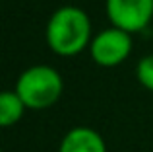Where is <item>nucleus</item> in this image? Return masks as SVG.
Segmentation results:
<instances>
[{"instance_id":"nucleus-1","label":"nucleus","mask_w":153,"mask_h":152,"mask_svg":"<svg viewBox=\"0 0 153 152\" xmlns=\"http://www.w3.org/2000/svg\"><path fill=\"white\" fill-rule=\"evenodd\" d=\"M47 45L58 57H76L82 51L89 49L93 35H91V20L82 8L62 6L54 10L45 29Z\"/></svg>"},{"instance_id":"nucleus-2","label":"nucleus","mask_w":153,"mask_h":152,"mask_svg":"<svg viewBox=\"0 0 153 152\" xmlns=\"http://www.w3.org/2000/svg\"><path fill=\"white\" fill-rule=\"evenodd\" d=\"M64 92L62 74L47 65L25 68L16 82V94L22 98L27 109H47L54 105Z\"/></svg>"},{"instance_id":"nucleus-3","label":"nucleus","mask_w":153,"mask_h":152,"mask_svg":"<svg viewBox=\"0 0 153 152\" xmlns=\"http://www.w3.org/2000/svg\"><path fill=\"white\" fill-rule=\"evenodd\" d=\"M132 35L128 31H122L118 27L111 26L107 29L93 35V41L89 45V55L93 62L105 68H112L124 62L132 53Z\"/></svg>"},{"instance_id":"nucleus-4","label":"nucleus","mask_w":153,"mask_h":152,"mask_svg":"<svg viewBox=\"0 0 153 152\" xmlns=\"http://www.w3.org/2000/svg\"><path fill=\"white\" fill-rule=\"evenodd\" d=\"M105 10L112 26L132 35L151 23L153 0H107Z\"/></svg>"},{"instance_id":"nucleus-5","label":"nucleus","mask_w":153,"mask_h":152,"mask_svg":"<svg viewBox=\"0 0 153 152\" xmlns=\"http://www.w3.org/2000/svg\"><path fill=\"white\" fill-rule=\"evenodd\" d=\"M58 152H107V144L91 127H74L64 135Z\"/></svg>"},{"instance_id":"nucleus-6","label":"nucleus","mask_w":153,"mask_h":152,"mask_svg":"<svg viewBox=\"0 0 153 152\" xmlns=\"http://www.w3.org/2000/svg\"><path fill=\"white\" fill-rule=\"evenodd\" d=\"M25 109V103L16 94V90H6L0 94V125L2 127L16 125L23 117Z\"/></svg>"},{"instance_id":"nucleus-7","label":"nucleus","mask_w":153,"mask_h":152,"mask_svg":"<svg viewBox=\"0 0 153 152\" xmlns=\"http://www.w3.org/2000/svg\"><path fill=\"white\" fill-rule=\"evenodd\" d=\"M136 78L146 90L153 92V55H146L136 65Z\"/></svg>"}]
</instances>
